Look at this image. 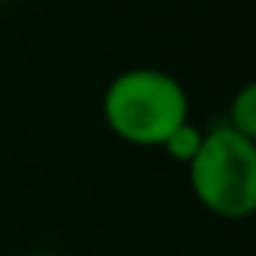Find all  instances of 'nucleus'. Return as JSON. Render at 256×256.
<instances>
[{
    "mask_svg": "<svg viewBox=\"0 0 256 256\" xmlns=\"http://www.w3.org/2000/svg\"><path fill=\"white\" fill-rule=\"evenodd\" d=\"M196 202L220 220H247L256 211V142L217 124L205 130L199 154L187 163Z\"/></svg>",
    "mask_w": 256,
    "mask_h": 256,
    "instance_id": "2",
    "label": "nucleus"
},
{
    "mask_svg": "<svg viewBox=\"0 0 256 256\" xmlns=\"http://www.w3.org/2000/svg\"><path fill=\"white\" fill-rule=\"evenodd\" d=\"M100 108L108 133L136 148H160L184 120H190L184 84L157 66L118 72L106 84Z\"/></svg>",
    "mask_w": 256,
    "mask_h": 256,
    "instance_id": "1",
    "label": "nucleus"
},
{
    "mask_svg": "<svg viewBox=\"0 0 256 256\" xmlns=\"http://www.w3.org/2000/svg\"><path fill=\"white\" fill-rule=\"evenodd\" d=\"M202 139H205V130L202 126H196L193 120H184L178 130L160 145L163 151H166V157L169 160H175V163H181V166H187L196 154H199V148H202Z\"/></svg>",
    "mask_w": 256,
    "mask_h": 256,
    "instance_id": "4",
    "label": "nucleus"
},
{
    "mask_svg": "<svg viewBox=\"0 0 256 256\" xmlns=\"http://www.w3.org/2000/svg\"><path fill=\"white\" fill-rule=\"evenodd\" d=\"M223 124L232 126L235 133H241V136H247V139L256 142V84L253 82H244L232 94Z\"/></svg>",
    "mask_w": 256,
    "mask_h": 256,
    "instance_id": "3",
    "label": "nucleus"
}]
</instances>
